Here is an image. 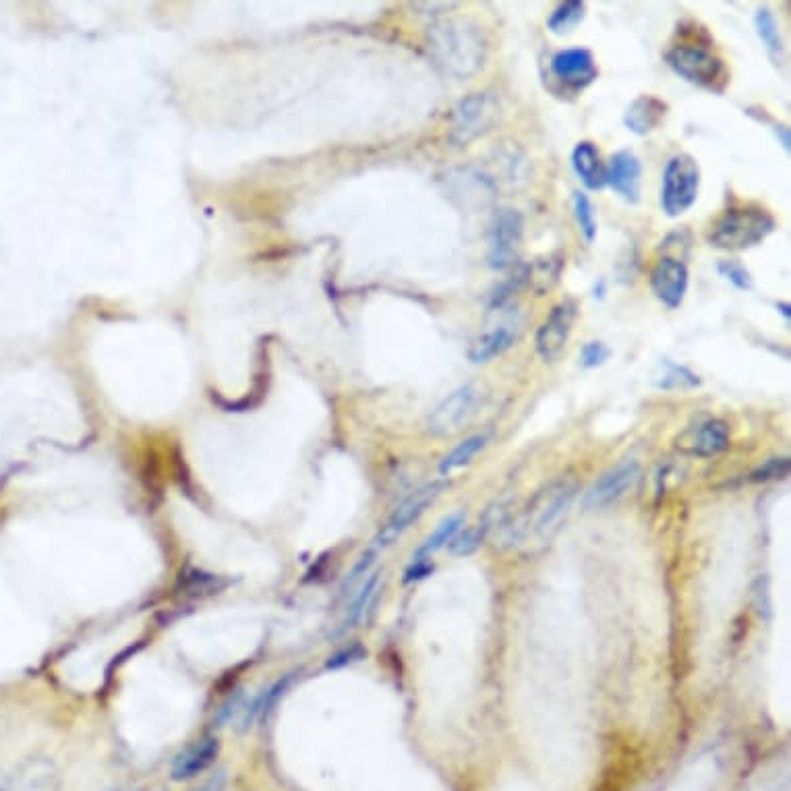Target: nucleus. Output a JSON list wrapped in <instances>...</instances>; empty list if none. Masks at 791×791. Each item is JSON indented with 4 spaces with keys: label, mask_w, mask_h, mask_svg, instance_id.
Masks as SVG:
<instances>
[{
    "label": "nucleus",
    "mask_w": 791,
    "mask_h": 791,
    "mask_svg": "<svg viewBox=\"0 0 791 791\" xmlns=\"http://www.w3.org/2000/svg\"><path fill=\"white\" fill-rule=\"evenodd\" d=\"M433 61L454 79L473 77L487 58L483 29L468 17H442L427 29Z\"/></svg>",
    "instance_id": "nucleus-1"
},
{
    "label": "nucleus",
    "mask_w": 791,
    "mask_h": 791,
    "mask_svg": "<svg viewBox=\"0 0 791 791\" xmlns=\"http://www.w3.org/2000/svg\"><path fill=\"white\" fill-rule=\"evenodd\" d=\"M773 214L760 205L725 210L711 226L707 241L721 251H744L763 243L775 230Z\"/></svg>",
    "instance_id": "nucleus-2"
},
{
    "label": "nucleus",
    "mask_w": 791,
    "mask_h": 791,
    "mask_svg": "<svg viewBox=\"0 0 791 791\" xmlns=\"http://www.w3.org/2000/svg\"><path fill=\"white\" fill-rule=\"evenodd\" d=\"M576 493H578V483L574 477H560L551 481L545 489H541L535 495V500L531 502L529 512H526L522 524L512 526L510 531L512 539L522 535L545 537L568 512Z\"/></svg>",
    "instance_id": "nucleus-3"
},
{
    "label": "nucleus",
    "mask_w": 791,
    "mask_h": 791,
    "mask_svg": "<svg viewBox=\"0 0 791 791\" xmlns=\"http://www.w3.org/2000/svg\"><path fill=\"white\" fill-rule=\"evenodd\" d=\"M665 61L673 73L705 90L723 92L729 79L721 58L705 46L678 44L667 50Z\"/></svg>",
    "instance_id": "nucleus-4"
},
{
    "label": "nucleus",
    "mask_w": 791,
    "mask_h": 791,
    "mask_svg": "<svg viewBox=\"0 0 791 791\" xmlns=\"http://www.w3.org/2000/svg\"><path fill=\"white\" fill-rule=\"evenodd\" d=\"M700 166L690 154L671 156L663 170L661 205L669 218L686 214L698 199Z\"/></svg>",
    "instance_id": "nucleus-5"
},
{
    "label": "nucleus",
    "mask_w": 791,
    "mask_h": 791,
    "mask_svg": "<svg viewBox=\"0 0 791 791\" xmlns=\"http://www.w3.org/2000/svg\"><path fill=\"white\" fill-rule=\"evenodd\" d=\"M497 114H500V108L489 92H473L464 96L450 116V141L458 148H464V145L491 131Z\"/></svg>",
    "instance_id": "nucleus-6"
},
{
    "label": "nucleus",
    "mask_w": 791,
    "mask_h": 791,
    "mask_svg": "<svg viewBox=\"0 0 791 791\" xmlns=\"http://www.w3.org/2000/svg\"><path fill=\"white\" fill-rule=\"evenodd\" d=\"M485 402V392L477 384H464L435 406L429 415V431L437 437H448L462 431L475 419Z\"/></svg>",
    "instance_id": "nucleus-7"
},
{
    "label": "nucleus",
    "mask_w": 791,
    "mask_h": 791,
    "mask_svg": "<svg viewBox=\"0 0 791 791\" xmlns=\"http://www.w3.org/2000/svg\"><path fill=\"white\" fill-rule=\"evenodd\" d=\"M524 241V218L516 210H502L489 230L487 261L493 270H510L518 263Z\"/></svg>",
    "instance_id": "nucleus-8"
},
{
    "label": "nucleus",
    "mask_w": 791,
    "mask_h": 791,
    "mask_svg": "<svg viewBox=\"0 0 791 791\" xmlns=\"http://www.w3.org/2000/svg\"><path fill=\"white\" fill-rule=\"evenodd\" d=\"M576 315H578L576 303L566 299V301L555 305L549 311V315L545 317L543 324L539 326L537 336H535V348H537V355L545 363H555L564 355L572 328H574Z\"/></svg>",
    "instance_id": "nucleus-9"
},
{
    "label": "nucleus",
    "mask_w": 791,
    "mask_h": 791,
    "mask_svg": "<svg viewBox=\"0 0 791 791\" xmlns=\"http://www.w3.org/2000/svg\"><path fill=\"white\" fill-rule=\"evenodd\" d=\"M442 487H444L442 481H433V483L423 485L415 493H410L406 500L394 510V514L390 516L386 526H382V531L377 533V537L373 539L371 547L377 553L384 551L386 547H390L408 529L410 524L421 518V514L431 506V502L439 495V491H442Z\"/></svg>",
    "instance_id": "nucleus-10"
},
{
    "label": "nucleus",
    "mask_w": 791,
    "mask_h": 791,
    "mask_svg": "<svg viewBox=\"0 0 791 791\" xmlns=\"http://www.w3.org/2000/svg\"><path fill=\"white\" fill-rule=\"evenodd\" d=\"M640 477V464L636 460H624L603 473L593 487L584 493L582 508L584 510H601L613 502H618L626 495Z\"/></svg>",
    "instance_id": "nucleus-11"
},
{
    "label": "nucleus",
    "mask_w": 791,
    "mask_h": 791,
    "mask_svg": "<svg viewBox=\"0 0 791 791\" xmlns=\"http://www.w3.org/2000/svg\"><path fill=\"white\" fill-rule=\"evenodd\" d=\"M688 266L682 259L676 257H661L655 268L651 270V290L653 295L667 307V309H678L688 292Z\"/></svg>",
    "instance_id": "nucleus-12"
},
{
    "label": "nucleus",
    "mask_w": 791,
    "mask_h": 791,
    "mask_svg": "<svg viewBox=\"0 0 791 791\" xmlns=\"http://www.w3.org/2000/svg\"><path fill=\"white\" fill-rule=\"evenodd\" d=\"M551 73L553 77L558 79L560 83H564L566 87L574 92L584 90V87H589L597 75V63H595V56L591 50L587 48H566L555 52L551 58Z\"/></svg>",
    "instance_id": "nucleus-13"
},
{
    "label": "nucleus",
    "mask_w": 791,
    "mask_h": 791,
    "mask_svg": "<svg viewBox=\"0 0 791 791\" xmlns=\"http://www.w3.org/2000/svg\"><path fill=\"white\" fill-rule=\"evenodd\" d=\"M729 427L719 419H707L688 427L678 439L676 448L688 456L709 458L729 448Z\"/></svg>",
    "instance_id": "nucleus-14"
},
{
    "label": "nucleus",
    "mask_w": 791,
    "mask_h": 791,
    "mask_svg": "<svg viewBox=\"0 0 791 791\" xmlns=\"http://www.w3.org/2000/svg\"><path fill=\"white\" fill-rule=\"evenodd\" d=\"M642 164L630 150L615 152L605 166V185H609L622 199L636 203L640 199Z\"/></svg>",
    "instance_id": "nucleus-15"
},
{
    "label": "nucleus",
    "mask_w": 791,
    "mask_h": 791,
    "mask_svg": "<svg viewBox=\"0 0 791 791\" xmlns=\"http://www.w3.org/2000/svg\"><path fill=\"white\" fill-rule=\"evenodd\" d=\"M58 789V771L52 760L44 756L27 758L21 763L13 777L7 779L5 791H56Z\"/></svg>",
    "instance_id": "nucleus-16"
},
{
    "label": "nucleus",
    "mask_w": 791,
    "mask_h": 791,
    "mask_svg": "<svg viewBox=\"0 0 791 791\" xmlns=\"http://www.w3.org/2000/svg\"><path fill=\"white\" fill-rule=\"evenodd\" d=\"M220 752V744L216 738H203L191 746H187L177 758H174L170 775L172 781H189L208 769Z\"/></svg>",
    "instance_id": "nucleus-17"
},
{
    "label": "nucleus",
    "mask_w": 791,
    "mask_h": 791,
    "mask_svg": "<svg viewBox=\"0 0 791 791\" xmlns=\"http://www.w3.org/2000/svg\"><path fill=\"white\" fill-rule=\"evenodd\" d=\"M667 110V104L657 96H638L624 112V125L634 135H649L663 125Z\"/></svg>",
    "instance_id": "nucleus-18"
},
{
    "label": "nucleus",
    "mask_w": 791,
    "mask_h": 791,
    "mask_svg": "<svg viewBox=\"0 0 791 791\" xmlns=\"http://www.w3.org/2000/svg\"><path fill=\"white\" fill-rule=\"evenodd\" d=\"M572 168L587 189L599 191L605 187V164L593 141L576 143V148L572 150Z\"/></svg>",
    "instance_id": "nucleus-19"
},
{
    "label": "nucleus",
    "mask_w": 791,
    "mask_h": 791,
    "mask_svg": "<svg viewBox=\"0 0 791 791\" xmlns=\"http://www.w3.org/2000/svg\"><path fill=\"white\" fill-rule=\"evenodd\" d=\"M514 344V332L506 326L493 328L485 334H481L477 340H473L471 348H468V359L473 363H489L491 359L504 355L506 350Z\"/></svg>",
    "instance_id": "nucleus-20"
},
{
    "label": "nucleus",
    "mask_w": 791,
    "mask_h": 791,
    "mask_svg": "<svg viewBox=\"0 0 791 791\" xmlns=\"http://www.w3.org/2000/svg\"><path fill=\"white\" fill-rule=\"evenodd\" d=\"M464 526V514L456 512L446 516L442 522H439L437 529L419 545V549L413 555V562L417 560H429L435 551H439L442 547L450 545L452 539L460 533V529Z\"/></svg>",
    "instance_id": "nucleus-21"
},
{
    "label": "nucleus",
    "mask_w": 791,
    "mask_h": 791,
    "mask_svg": "<svg viewBox=\"0 0 791 791\" xmlns=\"http://www.w3.org/2000/svg\"><path fill=\"white\" fill-rule=\"evenodd\" d=\"M487 433H477L466 437L464 442H460L448 456H444V460L439 462V475L442 477H450L452 473L460 471L466 464H471L473 458L487 446Z\"/></svg>",
    "instance_id": "nucleus-22"
},
{
    "label": "nucleus",
    "mask_w": 791,
    "mask_h": 791,
    "mask_svg": "<svg viewBox=\"0 0 791 791\" xmlns=\"http://www.w3.org/2000/svg\"><path fill=\"white\" fill-rule=\"evenodd\" d=\"M562 274V259L560 257H547L537 259L531 266H526V286H531L537 295H543Z\"/></svg>",
    "instance_id": "nucleus-23"
},
{
    "label": "nucleus",
    "mask_w": 791,
    "mask_h": 791,
    "mask_svg": "<svg viewBox=\"0 0 791 791\" xmlns=\"http://www.w3.org/2000/svg\"><path fill=\"white\" fill-rule=\"evenodd\" d=\"M377 587H379V572L367 574V578L361 584L359 593L355 595L353 603H350V607H348V611L344 615V622H342L340 632H346L350 628H355L363 620L365 611L371 607V601H373V597L377 593Z\"/></svg>",
    "instance_id": "nucleus-24"
},
{
    "label": "nucleus",
    "mask_w": 791,
    "mask_h": 791,
    "mask_svg": "<svg viewBox=\"0 0 791 791\" xmlns=\"http://www.w3.org/2000/svg\"><path fill=\"white\" fill-rule=\"evenodd\" d=\"M754 25H756V34H758L760 42L765 44L769 56L773 58V61H781L783 40H781V32H779L775 15L767 7L758 9L756 17H754Z\"/></svg>",
    "instance_id": "nucleus-25"
},
{
    "label": "nucleus",
    "mask_w": 791,
    "mask_h": 791,
    "mask_svg": "<svg viewBox=\"0 0 791 791\" xmlns=\"http://www.w3.org/2000/svg\"><path fill=\"white\" fill-rule=\"evenodd\" d=\"M584 13H587V5H584L582 0H568V3L558 5L547 19L549 32L558 36L572 32V29L584 19Z\"/></svg>",
    "instance_id": "nucleus-26"
},
{
    "label": "nucleus",
    "mask_w": 791,
    "mask_h": 791,
    "mask_svg": "<svg viewBox=\"0 0 791 791\" xmlns=\"http://www.w3.org/2000/svg\"><path fill=\"white\" fill-rule=\"evenodd\" d=\"M572 210H574L576 224H578L580 232L584 234V239L593 243L597 237V216H595V208H593V201L589 199V195L582 191H576L572 195Z\"/></svg>",
    "instance_id": "nucleus-27"
},
{
    "label": "nucleus",
    "mask_w": 791,
    "mask_h": 791,
    "mask_svg": "<svg viewBox=\"0 0 791 791\" xmlns=\"http://www.w3.org/2000/svg\"><path fill=\"white\" fill-rule=\"evenodd\" d=\"M700 384V379H698V375L696 373H692L690 369H686V367H680V365H667V369H665V373H663V377H661V382H659V388H665V390H682V388H696Z\"/></svg>",
    "instance_id": "nucleus-28"
},
{
    "label": "nucleus",
    "mask_w": 791,
    "mask_h": 791,
    "mask_svg": "<svg viewBox=\"0 0 791 791\" xmlns=\"http://www.w3.org/2000/svg\"><path fill=\"white\" fill-rule=\"evenodd\" d=\"M789 468H791L789 458H771V460L760 464L756 471H752L750 481L752 483H769V481L785 479L789 475Z\"/></svg>",
    "instance_id": "nucleus-29"
},
{
    "label": "nucleus",
    "mask_w": 791,
    "mask_h": 791,
    "mask_svg": "<svg viewBox=\"0 0 791 791\" xmlns=\"http://www.w3.org/2000/svg\"><path fill=\"white\" fill-rule=\"evenodd\" d=\"M485 537H487V533L483 531V526H481V524L473 526V529H464L462 533H458V535L452 539L450 551H452L454 555H468V553H473V551L481 545V541H483Z\"/></svg>",
    "instance_id": "nucleus-30"
},
{
    "label": "nucleus",
    "mask_w": 791,
    "mask_h": 791,
    "mask_svg": "<svg viewBox=\"0 0 791 791\" xmlns=\"http://www.w3.org/2000/svg\"><path fill=\"white\" fill-rule=\"evenodd\" d=\"M717 270L729 284H734L736 288H740V290L752 288V276L740 261H721Z\"/></svg>",
    "instance_id": "nucleus-31"
},
{
    "label": "nucleus",
    "mask_w": 791,
    "mask_h": 791,
    "mask_svg": "<svg viewBox=\"0 0 791 791\" xmlns=\"http://www.w3.org/2000/svg\"><path fill=\"white\" fill-rule=\"evenodd\" d=\"M609 357H611V350L603 342H599V340L587 342L582 346L580 365L584 369H595V367H601L603 363H607Z\"/></svg>",
    "instance_id": "nucleus-32"
},
{
    "label": "nucleus",
    "mask_w": 791,
    "mask_h": 791,
    "mask_svg": "<svg viewBox=\"0 0 791 791\" xmlns=\"http://www.w3.org/2000/svg\"><path fill=\"white\" fill-rule=\"evenodd\" d=\"M375 558H377V551H375L373 547H369V549H367V551L361 555L359 562L355 564L353 572H350V574H348V578L342 582V593H346V591L353 589L357 580H361L365 574H369V568L373 566Z\"/></svg>",
    "instance_id": "nucleus-33"
},
{
    "label": "nucleus",
    "mask_w": 791,
    "mask_h": 791,
    "mask_svg": "<svg viewBox=\"0 0 791 791\" xmlns=\"http://www.w3.org/2000/svg\"><path fill=\"white\" fill-rule=\"evenodd\" d=\"M365 655H367V651L361 647V644H350V647H346V649L334 653V655L328 659L326 667H328V669H340V667H346V665H350V663L361 661Z\"/></svg>",
    "instance_id": "nucleus-34"
},
{
    "label": "nucleus",
    "mask_w": 791,
    "mask_h": 791,
    "mask_svg": "<svg viewBox=\"0 0 791 791\" xmlns=\"http://www.w3.org/2000/svg\"><path fill=\"white\" fill-rule=\"evenodd\" d=\"M183 576V574H181ZM181 580H185V589L187 591H191L193 595H197V591H210L214 584H216V578L214 576H210V574H201V572H193V576H183Z\"/></svg>",
    "instance_id": "nucleus-35"
},
{
    "label": "nucleus",
    "mask_w": 791,
    "mask_h": 791,
    "mask_svg": "<svg viewBox=\"0 0 791 791\" xmlns=\"http://www.w3.org/2000/svg\"><path fill=\"white\" fill-rule=\"evenodd\" d=\"M433 572V566L427 560H417L410 564V568L404 574V582H413V580H421L425 576H429Z\"/></svg>",
    "instance_id": "nucleus-36"
},
{
    "label": "nucleus",
    "mask_w": 791,
    "mask_h": 791,
    "mask_svg": "<svg viewBox=\"0 0 791 791\" xmlns=\"http://www.w3.org/2000/svg\"><path fill=\"white\" fill-rule=\"evenodd\" d=\"M239 700H241V694H234V698H230V700L226 702V705H222V709L218 711V721H220V723L228 721V719L232 717V713L237 711V709H234V707L239 705Z\"/></svg>",
    "instance_id": "nucleus-37"
},
{
    "label": "nucleus",
    "mask_w": 791,
    "mask_h": 791,
    "mask_svg": "<svg viewBox=\"0 0 791 791\" xmlns=\"http://www.w3.org/2000/svg\"><path fill=\"white\" fill-rule=\"evenodd\" d=\"M5 789H7V779L0 775V791H5Z\"/></svg>",
    "instance_id": "nucleus-38"
},
{
    "label": "nucleus",
    "mask_w": 791,
    "mask_h": 791,
    "mask_svg": "<svg viewBox=\"0 0 791 791\" xmlns=\"http://www.w3.org/2000/svg\"><path fill=\"white\" fill-rule=\"evenodd\" d=\"M779 307L783 309V315H785V319H789V305H785V303H783V305H779Z\"/></svg>",
    "instance_id": "nucleus-39"
},
{
    "label": "nucleus",
    "mask_w": 791,
    "mask_h": 791,
    "mask_svg": "<svg viewBox=\"0 0 791 791\" xmlns=\"http://www.w3.org/2000/svg\"><path fill=\"white\" fill-rule=\"evenodd\" d=\"M114 791H131V789H114ZM133 791H139V789H133Z\"/></svg>",
    "instance_id": "nucleus-40"
}]
</instances>
